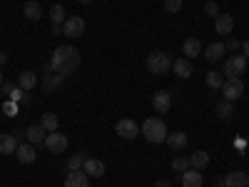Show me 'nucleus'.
Listing matches in <instances>:
<instances>
[{"label": "nucleus", "instance_id": "nucleus-1", "mask_svg": "<svg viewBox=\"0 0 249 187\" xmlns=\"http://www.w3.org/2000/svg\"><path fill=\"white\" fill-rule=\"evenodd\" d=\"M50 62H53V73L55 75L68 77V75H72L80 68V50L72 48V45H60V48L53 50Z\"/></svg>", "mask_w": 249, "mask_h": 187}, {"label": "nucleus", "instance_id": "nucleus-2", "mask_svg": "<svg viewBox=\"0 0 249 187\" xmlns=\"http://www.w3.org/2000/svg\"><path fill=\"white\" fill-rule=\"evenodd\" d=\"M140 132L144 135V140L152 142V145L164 142V140H167V135H170V130H167V125H164L162 117H147V120L142 122Z\"/></svg>", "mask_w": 249, "mask_h": 187}, {"label": "nucleus", "instance_id": "nucleus-3", "mask_svg": "<svg viewBox=\"0 0 249 187\" xmlns=\"http://www.w3.org/2000/svg\"><path fill=\"white\" fill-rule=\"evenodd\" d=\"M144 65H147V70L152 75H164L172 70V55L167 50H152L147 55V60H144Z\"/></svg>", "mask_w": 249, "mask_h": 187}, {"label": "nucleus", "instance_id": "nucleus-4", "mask_svg": "<svg viewBox=\"0 0 249 187\" xmlns=\"http://www.w3.org/2000/svg\"><path fill=\"white\" fill-rule=\"evenodd\" d=\"M247 70V57L244 55H230L224 60V75L227 77H239Z\"/></svg>", "mask_w": 249, "mask_h": 187}, {"label": "nucleus", "instance_id": "nucleus-5", "mask_svg": "<svg viewBox=\"0 0 249 187\" xmlns=\"http://www.w3.org/2000/svg\"><path fill=\"white\" fill-rule=\"evenodd\" d=\"M222 93H224V100H230V102L239 100V97L244 95V82H242V77H227L224 85H222Z\"/></svg>", "mask_w": 249, "mask_h": 187}, {"label": "nucleus", "instance_id": "nucleus-6", "mask_svg": "<svg viewBox=\"0 0 249 187\" xmlns=\"http://www.w3.org/2000/svg\"><path fill=\"white\" fill-rule=\"evenodd\" d=\"M45 148H48L53 155L65 152V150H68V135H65V132H60V130L45 135Z\"/></svg>", "mask_w": 249, "mask_h": 187}, {"label": "nucleus", "instance_id": "nucleus-7", "mask_svg": "<svg viewBox=\"0 0 249 187\" xmlns=\"http://www.w3.org/2000/svg\"><path fill=\"white\" fill-rule=\"evenodd\" d=\"M115 132H117L122 140H135V137L140 135V125H137L135 120H130V117H122V120H117V125H115Z\"/></svg>", "mask_w": 249, "mask_h": 187}, {"label": "nucleus", "instance_id": "nucleus-8", "mask_svg": "<svg viewBox=\"0 0 249 187\" xmlns=\"http://www.w3.org/2000/svg\"><path fill=\"white\" fill-rule=\"evenodd\" d=\"M62 33H65L68 37H80V35H85V18L70 15L65 23H62Z\"/></svg>", "mask_w": 249, "mask_h": 187}, {"label": "nucleus", "instance_id": "nucleus-9", "mask_svg": "<svg viewBox=\"0 0 249 187\" xmlns=\"http://www.w3.org/2000/svg\"><path fill=\"white\" fill-rule=\"evenodd\" d=\"M170 108H172V95H170L167 90H157V93L152 95V110H155L157 115H167Z\"/></svg>", "mask_w": 249, "mask_h": 187}, {"label": "nucleus", "instance_id": "nucleus-10", "mask_svg": "<svg viewBox=\"0 0 249 187\" xmlns=\"http://www.w3.org/2000/svg\"><path fill=\"white\" fill-rule=\"evenodd\" d=\"M15 155H18V160L23 162V165H33V162L37 160L35 145H30V142H20V145H18V150H15Z\"/></svg>", "mask_w": 249, "mask_h": 187}, {"label": "nucleus", "instance_id": "nucleus-11", "mask_svg": "<svg viewBox=\"0 0 249 187\" xmlns=\"http://www.w3.org/2000/svg\"><path fill=\"white\" fill-rule=\"evenodd\" d=\"M214 30H217V35H230L234 30V18L227 13H219L214 18Z\"/></svg>", "mask_w": 249, "mask_h": 187}, {"label": "nucleus", "instance_id": "nucleus-12", "mask_svg": "<svg viewBox=\"0 0 249 187\" xmlns=\"http://www.w3.org/2000/svg\"><path fill=\"white\" fill-rule=\"evenodd\" d=\"M82 170H85L90 177H102V175H105V162L97 160V157H85V162H82Z\"/></svg>", "mask_w": 249, "mask_h": 187}, {"label": "nucleus", "instance_id": "nucleus-13", "mask_svg": "<svg viewBox=\"0 0 249 187\" xmlns=\"http://www.w3.org/2000/svg\"><path fill=\"white\" fill-rule=\"evenodd\" d=\"M65 187H90V175H88L85 170L68 172V177H65Z\"/></svg>", "mask_w": 249, "mask_h": 187}, {"label": "nucleus", "instance_id": "nucleus-14", "mask_svg": "<svg viewBox=\"0 0 249 187\" xmlns=\"http://www.w3.org/2000/svg\"><path fill=\"white\" fill-rule=\"evenodd\" d=\"M172 70H175V75L177 77H182V80H187V77H192V62H190V57H177V60H172Z\"/></svg>", "mask_w": 249, "mask_h": 187}, {"label": "nucleus", "instance_id": "nucleus-15", "mask_svg": "<svg viewBox=\"0 0 249 187\" xmlns=\"http://www.w3.org/2000/svg\"><path fill=\"white\" fill-rule=\"evenodd\" d=\"M249 185V175L242 170H232L224 175V187H247Z\"/></svg>", "mask_w": 249, "mask_h": 187}, {"label": "nucleus", "instance_id": "nucleus-16", "mask_svg": "<svg viewBox=\"0 0 249 187\" xmlns=\"http://www.w3.org/2000/svg\"><path fill=\"white\" fill-rule=\"evenodd\" d=\"M227 53V45L224 43H212V45H207L204 48V60L207 62H219Z\"/></svg>", "mask_w": 249, "mask_h": 187}, {"label": "nucleus", "instance_id": "nucleus-17", "mask_svg": "<svg viewBox=\"0 0 249 187\" xmlns=\"http://www.w3.org/2000/svg\"><path fill=\"white\" fill-rule=\"evenodd\" d=\"M182 53L184 57H197L202 55V43H199V37H184V43H182Z\"/></svg>", "mask_w": 249, "mask_h": 187}, {"label": "nucleus", "instance_id": "nucleus-18", "mask_svg": "<svg viewBox=\"0 0 249 187\" xmlns=\"http://www.w3.org/2000/svg\"><path fill=\"white\" fill-rule=\"evenodd\" d=\"M179 182H182V187H202V175H199V170L190 168L179 175Z\"/></svg>", "mask_w": 249, "mask_h": 187}, {"label": "nucleus", "instance_id": "nucleus-19", "mask_svg": "<svg viewBox=\"0 0 249 187\" xmlns=\"http://www.w3.org/2000/svg\"><path fill=\"white\" fill-rule=\"evenodd\" d=\"M35 85H37V75H35L33 70H23V73L18 75V88H20V90L30 93Z\"/></svg>", "mask_w": 249, "mask_h": 187}, {"label": "nucleus", "instance_id": "nucleus-20", "mask_svg": "<svg viewBox=\"0 0 249 187\" xmlns=\"http://www.w3.org/2000/svg\"><path fill=\"white\" fill-rule=\"evenodd\" d=\"M18 132L15 135H0V155H13L15 150H18Z\"/></svg>", "mask_w": 249, "mask_h": 187}, {"label": "nucleus", "instance_id": "nucleus-21", "mask_svg": "<svg viewBox=\"0 0 249 187\" xmlns=\"http://www.w3.org/2000/svg\"><path fill=\"white\" fill-rule=\"evenodd\" d=\"M164 142L170 145V150H175V152H177V150L187 148V142H190V137H187V135H184V132L179 130V132H170V135H167V140H164Z\"/></svg>", "mask_w": 249, "mask_h": 187}, {"label": "nucleus", "instance_id": "nucleus-22", "mask_svg": "<svg viewBox=\"0 0 249 187\" xmlns=\"http://www.w3.org/2000/svg\"><path fill=\"white\" fill-rule=\"evenodd\" d=\"M25 137L30 145H40V142H45V128L43 125H30V128L25 130Z\"/></svg>", "mask_w": 249, "mask_h": 187}, {"label": "nucleus", "instance_id": "nucleus-23", "mask_svg": "<svg viewBox=\"0 0 249 187\" xmlns=\"http://www.w3.org/2000/svg\"><path fill=\"white\" fill-rule=\"evenodd\" d=\"M23 13H25V18L30 20V23H37V20L43 18V8H40V3H35V0H28V3L23 5Z\"/></svg>", "mask_w": 249, "mask_h": 187}, {"label": "nucleus", "instance_id": "nucleus-24", "mask_svg": "<svg viewBox=\"0 0 249 187\" xmlns=\"http://www.w3.org/2000/svg\"><path fill=\"white\" fill-rule=\"evenodd\" d=\"M234 102H230V100H222L219 105H217V117L219 120H224V122H230L232 117H234Z\"/></svg>", "mask_w": 249, "mask_h": 187}, {"label": "nucleus", "instance_id": "nucleus-25", "mask_svg": "<svg viewBox=\"0 0 249 187\" xmlns=\"http://www.w3.org/2000/svg\"><path fill=\"white\" fill-rule=\"evenodd\" d=\"M207 165H210V152L197 150L195 155H190V168H195V170H202V168H207Z\"/></svg>", "mask_w": 249, "mask_h": 187}, {"label": "nucleus", "instance_id": "nucleus-26", "mask_svg": "<svg viewBox=\"0 0 249 187\" xmlns=\"http://www.w3.org/2000/svg\"><path fill=\"white\" fill-rule=\"evenodd\" d=\"M222 85H224V75L222 73H217V70L207 73V88L210 90H222Z\"/></svg>", "mask_w": 249, "mask_h": 187}, {"label": "nucleus", "instance_id": "nucleus-27", "mask_svg": "<svg viewBox=\"0 0 249 187\" xmlns=\"http://www.w3.org/2000/svg\"><path fill=\"white\" fill-rule=\"evenodd\" d=\"M40 125L45 128V132H55V130L60 128V120H57V115H55V112H45V115H43V120H40Z\"/></svg>", "mask_w": 249, "mask_h": 187}, {"label": "nucleus", "instance_id": "nucleus-28", "mask_svg": "<svg viewBox=\"0 0 249 187\" xmlns=\"http://www.w3.org/2000/svg\"><path fill=\"white\" fill-rule=\"evenodd\" d=\"M65 15H68V13H65V8H62L60 3H55V5L50 8V20H53L55 25H62V23H65V20H68Z\"/></svg>", "mask_w": 249, "mask_h": 187}, {"label": "nucleus", "instance_id": "nucleus-29", "mask_svg": "<svg viewBox=\"0 0 249 187\" xmlns=\"http://www.w3.org/2000/svg\"><path fill=\"white\" fill-rule=\"evenodd\" d=\"M62 75H55V73H50V75H45V80H43V88L45 90H57L60 85H62Z\"/></svg>", "mask_w": 249, "mask_h": 187}, {"label": "nucleus", "instance_id": "nucleus-30", "mask_svg": "<svg viewBox=\"0 0 249 187\" xmlns=\"http://www.w3.org/2000/svg\"><path fill=\"white\" fill-rule=\"evenodd\" d=\"M172 170L175 172H184V170H190V157H184V155H177L175 160H172Z\"/></svg>", "mask_w": 249, "mask_h": 187}, {"label": "nucleus", "instance_id": "nucleus-31", "mask_svg": "<svg viewBox=\"0 0 249 187\" xmlns=\"http://www.w3.org/2000/svg\"><path fill=\"white\" fill-rule=\"evenodd\" d=\"M82 162H85V152H77L68 160V172H75V170H82Z\"/></svg>", "mask_w": 249, "mask_h": 187}, {"label": "nucleus", "instance_id": "nucleus-32", "mask_svg": "<svg viewBox=\"0 0 249 187\" xmlns=\"http://www.w3.org/2000/svg\"><path fill=\"white\" fill-rule=\"evenodd\" d=\"M182 3H184V0H164V10H167V13H179Z\"/></svg>", "mask_w": 249, "mask_h": 187}, {"label": "nucleus", "instance_id": "nucleus-33", "mask_svg": "<svg viewBox=\"0 0 249 187\" xmlns=\"http://www.w3.org/2000/svg\"><path fill=\"white\" fill-rule=\"evenodd\" d=\"M8 100H13V102H28V95H25V90L15 88V90H13V95H10Z\"/></svg>", "mask_w": 249, "mask_h": 187}, {"label": "nucleus", "instance_id": "nucleus-34", "mask_svg": "<svg viewBox=\"0 0 249 187\" xmlns=\"http://www.w3.org/2000/svg\"><path fill=\"white\" fill-rule=\"evenodd\" d=\"M204 13L212 15V18H217V15H219V5L214 3V0H210V3H204Z\"/></svg>", "mask_w": 249, "mask_h": 187}, {"label": "nucleus", "instance_id": "nucleus-35", "mask_svg": "<svg viewBox=\"0 0 249 187\" xmlns=\"http://www.w3.org/2000/svg\"><path fill=\"white\" fill-rule=\"evenodd\" d=\"M15 88H18V82H10V80H5L3 85H0V90H3V95H5V97H10Z\"/></svg>", "mask_w": 249, "mask_h": 187}, {"label": "nucleus", "instance_id": "nucleus-36", "mask_svg": "<svg viewBox=\"0 0 249 187\" xmlns=\"http://www.w3.org/2000/svg\"><path fill=\"white\" fill-rule=\"evenodd\" d=\"M3 110H5V115L15 117V112H18V105H15L13 100H5V102H3Z\"/></svg>", "mask_w": 249, "mask_h": 187}, {"label": "nucleus", "instance_id": "nucleus-37", "mask_svg": "<svg viewBox=\"0 0 249 187\" xmlns=\"http://www.w3.org/2000/svg\"><path fill=\"white\" fill-rule=\"evenodd\" d=\"M239 48H242V43H239L237 37H230V40H227V50H239Z\"/></svg>", "mask_w": 249, "mask_h": 187}, {"label": "nucleus", "instance_id": "nucleus-38", "mask_svg": "<svg viewBox=\"0 0 249 187\" xmlns=\"http://www.w3.org/2000/svg\"><path fill=\"white\" fill-rule=\"evenodd\" d=\"M242 55L249 60V40H244V43H242Z\"/></svg>", "mask_w": 249, "mask_h": 187}, {"label": "nucleus", "instance_id": "nucleus-39", "mask_svg": "<svg viewBox=\"0 0 249 187\" xmlns=\"http://www.w3.org/2000/svg\"><path fill=\"white\" fill-rule=\"evenodd\" d=\"M43 73H45V75H50V73H53V62H50V60H48V62H43Z\"/></svg>", "mask_w": 249, "mask_h": 187}, {"label": "nucleus", "instance_id": "nucleus-40", "mask_svg": "<svg viewBox=\"0 0 249 187\" xmlns=\"http://www.w3.org/2000/svg\"><path fill=\"white\" fill-rule=\"evenodd\" d=\"M50 33H53V35H60V33H62V25H55V23H53V25H50Z\"/></svg>", "mask_w": 249, "mask_h": 187}, {"label": "nucleus", "instance_id": "nucleus-41", "mask_svg": "<svg viewBox=\"0 0 249 187\" xmlns=\"http://www.w3.org/2000/svg\"><path fill=\"white\" fill-rule=\"evenodd\" d=\"M5 62H8V53L0 50V65H5Z\"/></svg>", "mask_w": 249, "mask_h": 187}, {"label": "nucleus", "instance_id": "nucleus-42", "mask_svg": "<svg viewBox=\"0 0 249 187\" xmlns=\"http://www.w3.org/2000/svg\"><path fill=\"white\" fill-rule=\"evenodd\" d=\"M155 187H172V182H170V180H160Z\"/></svg>", "mask_w": 249, "mask_h": 187}, {"label": "nucleus", "instance_id": "nucleus-43", "mask_svg": "<svg viewBox=\"0 0 249 187\" xmlns=\"http://www.w3.org/2000/svg\"><path fill=\"white\" fill-rule=\"evenodd\" d=\"M77 3H80V5H90V3H92V0H77Z\"/></svg>", "mask_w": 249, "mask_h": 187}, {"label": "nucleus", "instance_id": "nucleus-44", "mask_svg": "<svg viewBox=\"0 0 249 187\" xmlns=\"http://www.w3.org/2000/svg\"><path fill=\"white\" fill-rule=\"evenodd\" d=\"M0 85H3V70H0Z\"/></svg>", "mask_w": 249, "mask_h": 187}]
</instances>
